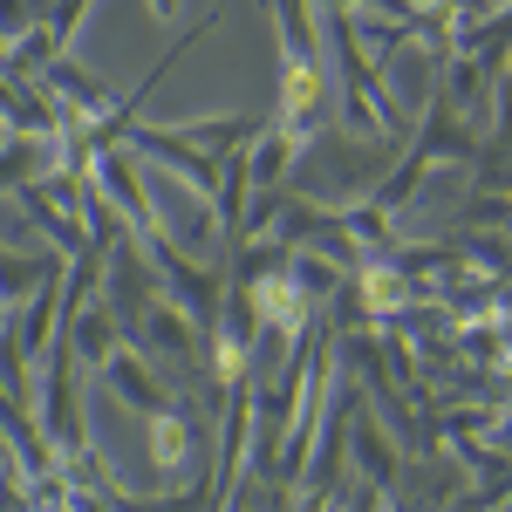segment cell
<instances>
[{"label":"cell","mask_w":512,"mask_h":512,"mask_svg":"<svg viewBox=\"0 0 512 512\" xmlns=\"http://www.w3.org/2000/svg\"><path fill=\"white\" fill-rule=\"evenodd\" d=\"M89 185L117 205L123 219L137 226V233H151L158 226V205H151V178L137 171V151L130 144H103L96 158H89Z\"/></svg>","instance_id":"5b68a950"},{"label":"cell","mask_w":512,"mask_h":512,"mask_svg":"<svg viewBox=\"0 0 512 512\" xmlns=\"http://www.w3.org/2000/svg\"><path fill=\"white\" fill-rule=\"evenodd\" d=\"M342 390H349V465H355V478L383 485V492L396 499V492H403V472H410V444L369 417V390H362V376L342 383Z\"/></svg>","instance_id":"277c9868"},{"label":"cell","mask_w":512,"mask_h":512,"mask_svg":"<svg viewBox=\"0 0 512 512\" xmlns=\"http://www.w3.org/2000/svg\"><path fill=\"white\" fill-rule=\"evenodd\" d=\"M144 451H151V472H158L164 499H192L198 465H205V417H198V396H171L164 410L144 417Z\"/></svg>","instance_id":"6da1fadb"},{"label":"cell","mask_w":512,"mask_h":512,"mask_svg":"<svg viewBox=\"0 0 512 512\" xmlns=\"http://www.w3.org/2000/svg\"><path fill=\"white\" fill-rule=\"evenodd\" d=\"M144 7H151L158 21H178V7H185V0H144Z\"/></svg>","instance_id":"4fadbf2b"},{"label":"cell","mask_w":512,"mask_h":512,"mask_svg":"<svg viewBox=\"0 0 512 512\" xmlns=\"http://www.w3.org/2000/svg\"><path fill=\"white\" fill-rule=\"evenodd\" d=\"M48 171H62V137H28V130L0 137V198H14L21 185H41Z\"/></svg>","instance_id":"9c48e42d"},{"label":"cell","mask_w":512,"mask_h":512,"mask_svg":"<svg viewBox=\"0 0 512 512\" xmlns=\"http://www.w3.org/2000/svg\"><path fill=\"white\" fill-rule=\"evenodd\" d=\"M308 158V144L301 137H287L274 117H267V130L246 144V164H253V185H287V171Z\"/></svg>","instance_id":"8fae6325"},{"label":"cell","mask_w":512,"mask_h":512,"mask_svg":"<svg viewBox=\"0 0 512 512\" xmlns=\"http://www.w3.org/2000/svg\"><path fill=\"white\" fill-rule=\"evenodd\" d=\"M35 417H41V437L55 444V458L76 451V444H89V417H82V355H76L69 335H55V349L41 355V369H35Z\"/></svg>","instance_id":"7a4b0ae2"},{"label":"cell","mask_w":512,"mask_h":512,"mask_svg":"<svg viewBox=\"0 0 512 512\" xmlns=\"http://www.w3.org/2000/svg\"><path fill=\"white\" fill-rule=\"evenodd\" d=\"M62 335L76 342L82 369H103V362L130 342V328H123V315H117V301H110V294H89L82 308H69V315H62Z\"/></svg>","instance_id":"52a82bcc"},{"label":"cell","mask_w":512,"mask_h":512,"mask_svg":"<svg viewBox=\"0 0 512 512\" xmlns=\"http://www.w3.org/2000/svg\"><path fill=\"white\" fill-rule=\"evenodd\" d=\"M0 123L28 130V137H62V103L48 96L41 76H7L0 69Z\"/></svg>","instance_id":"ba28073f"},{"label":"cell","mask_w":512,"mask_h":512,"mask_svg":"<svg viewBox=\"0 0 512 512\" xmlns=\"http://www.w3.org/2000/svg\"><path fill=\"white\" fill-rule=\"evenodd\" d=\"M14 465H21V451H14V437H7V431H0V478H7V472H14Z\"/></svg>","instance_id":"7c38bea8"},{"label":"cell","mask_w":512,"mask_h":512,"mask_svg":"<svg viewBox=\"0 0 512 512\" xmlns=\"http://www.w3.org/2000/svg\"><path fill=\"white\" fill-rule=\"evenodd\" d=\"M103 383H110L117 403H130V417H151V410H164V403L178 396V383L164 376V362H158V355H144L137 342H123V349L103 362Z\"/></svg>","instance_id":"8992f818"},{"label":"cell","mask_w":512,"mask_h":512,"mask_svg":"<svg viewBox=\"0 0 512 512\" xmlns=\"http://www.w3.org/2000/svg\"><path fill=\"white\" fill-rule=\"evenodd\" d=\"M274 123L287 130V137H301L308 151H315L321 137H328V123H335V89H328V69H321V55H294V48H280Z\"/></svg>","instance_id":"3957f363"},{"label":"cell","mask_w":512,"mask_h":512,"mask_svg":"<svg viewBox=\"0 0 512 512\" xmlns=\"http://www.w3.org/2000/svg\"><path fill=\"white\" fill-rule=\"evenodd\" d=\"M55 465H62V478H69V485H76L82 506H89V499H96V506H123V499H130V485H117V478H110V458L96 451V437H89V444H76V451H62Z\"/></svg>","instance_id":"30bf717a"}]
</instances>
